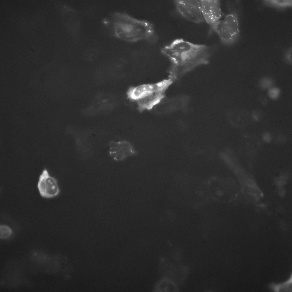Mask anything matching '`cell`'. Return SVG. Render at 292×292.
Masks as SVG:
<instances>
[{"instance_id": "1", "label": "cell", "mask_w": 292, "mask_h": 292, "mask_svg": "<svg viewBox=\"0 0 292 292\" xmlns=\"http://www.w3.org/2000/svg\"><path fill=\"white\" fill-rule=\"evenodd\" d=\"M177 68H192L208 62L213 51L209 46L176 39L161 50Z\"/></svg>"}, {"instance_id": "2", "label": "cell", "mask_w": 292, "mask_h": 292, "mask_svg": "<svg viewBox=\"0 0 292 292\" xmlns=\"http://www.w3.org/2000/svg\"><path fill=\"white\" fill-rule=\"evenodd\" d=\"M114 30L117 37L128 42H135L143 40L153 41L156 39L152 24L125 13H118L115 15Z\"/></svg>"}, {"instance_id": "3", "label": "cell", "mask_w": 292, "mask_h": 292, "mask_svg": "<svg viewBox=\"0 0 292 292\" xmlns=\"http://www.w3.org/2000/svg\"><path fill=\"white\" fill-rule=\"evenodd\" d=\"M172 82V79L169 78L155 83L131 87L127 92V97L136 104L139 110H150L165 97Z\"/></svg>"}, {"instance_id": "4", "label": "cell", "mask_w": 292, "mask_h": 292, "mask_svg": "<svg viewBox=\"0 0 292 292\" xmlns=\"http://www.w3.org/2000/svg\"><path fill=\"white\" fill-rule=\"evenodd\" d=\"M238 11L235 9L231 10L224 17L220 19L211 27L218 35L221 42L225 45L234 43L240 34Z\"/></svg>"}, {"instance_id": "5", "label": "cell", "mask_w": 292, "mask_h": 292, "mask_svg": "<svg viewBox=\"0 0 292 292\" xmlns=\"http://www.w3.org/2000/svg\"><path fill=\"white\" fill-rule=\"evenodd\" d=\"M174 3L177 12L183 18L196 24L204 21L200 0H178Z\"/></svg>"}, {"instance_id": "6", "label": "cell", "mask_w": 292, "mask_h": 292, "mask_svg": "<svg viewBox=\"0 0 292 292\" xmlns=\"http://www.w3.org/2000/svg\"><path fill=\"white\" fill-rule=\"evenodd\" d=\"M37 188L40 195L45 198L55 197L60 192L57 180L50 175L46 169L43 170L39 176Z\"/></svg>"}, {"instance_id": "7", "label": "cell", "mask_w": 292, "mask_h": 292, "mask_svg": "<svg viewBox=\"0 0 292 292\" xmlns=\"http://www.w3.org/2000/svg\"><path fill=\"white\" fill-rule=\"evenodd\" d=\"M201 13L204 21L210 27L222 17L220 1L218 0H200Z\"/></svg>"}, {"instance_id": "8", "label": "cell", "mask_w": 292, "mask_h": 292, "mask_svg": "<svg viewBox=\"0 0 292 292\" xmlns=\"http://www.w3.org/2000/svg\"><path fill=\"white\" fill-rule=\"evenodd\" d=\"M109 153L113 159L120 161L129 157L135 155L137 152L130 143L122 140L111 142Z\"/></svg>"}, {"instance_id": "9", "label": "cell", "mask_w": 292, "mask_h": 292, "mask_svg": "<svg viewBox=\"0 0 292 292\" xmlns=\"http://www.w3.org/2000/svg\"><path fill=\"white\" fill-rule=\"evenodd\" d=\"M242 148L243 153L249 160H253L260 147V142L255 136L250 134L245 135L242 139Z\"/></svg>"}, {"instance_id": "10", "label": "cell", "mask_w": 292, "mask_h": 292, "mask_svg": "<svg viewBox=\"0 0 292 292\" xmlns=\"http://www.w3.org/2000/svg\"><path fill=\"white\" fill-rule=\"evenodd\" d=\"M229 120L234 126L241 127L246 126L253 119L252 113L243 110H237L229 115Z\"/></svg>"}, {"instance_id": "11", "label": "cell", "mask_w": 292, "mask_h": 292, "mask_svg": "<svg viewBox=\"0 0 292 292\" xmlns=\"http://www.w3.org/2000/svg\"><path fill=\"white\" fill-rule=\"evenodd\" d=\"M112 102L110 95L101 94L95 98L88 109L95 110V111L109 110L111 107Z\"/></svg>"}, {"instance_id": "12", "label": "cell", "mask_w": 292, "mask_h": 292, "mask_svg": "<svg viewBox=\"0 0 292 292\" xmlns=\"http://www.w3.org/2000/svg\"><path fill=\"white\" fill-rule=\"evenodd\" d=\"M292 275L286 281L280 283H272L269 284V287L271 291L277 292H289L292 291Z\"/></svg>"}, {"instance_id": "13", "label": "cell", "mask_w": 292, "mask_h": 292, "mask_svg": "<svg viewBox=\"0 0 292 292\" xmlns=\"http://www.w3.org/2000/svg\"><path fill=\"white\" fill-rule=\"evenodd\" d=\"M12 233V230L8 226L1 225L0 226V237L5 239L10 237Z\"/></svg>"}, {"instance_id": "14", "label": "cell", "mask_w": 292, "mask_h": 292, "mask_svg": "<svg viewBox=\"0 0 292 292\" xmlns=\"http://www.w3.org/2000/svg\"><path fill=\"white\" fill-rule=\"evenodd\" d=\"M273 83L272 79L269 78L265 77L260 80L259 86L263 89H269L271 87Z\"/></svg>"}, {"instance_id": "15", "label": "cell", "mask_w": 292, "mask_h": 292, "mask_svg": "<svg viewBox=\"0 0 292 292\" xmlns=\"http://www.w3.org/2000/svg\"><path fill=\"white\" fill-rule=\"evenodd\" d=\"M268 93L270 98L272 99H276L279 96L280 90L278 88L271 87L269 89Z\"/></svg>"}, {"instance_id": "16", "label": "cell", "mask_w": 292, "mask_h": 292, "mask_svg": "<svg viewBox=\"0 0 292 292\" xmlns=\"http://www.w3.org/2000/svg\"><path fill=\"white\" fill-rule=\"evenodd\" d=\"M172 285L171 283L167 281H162L160 283L158 289L162 291H167V290H173Z\"/></svg>"}, {"instance_id": "17", "label": "cell", "mask_w": 292, "mask_h": 292, "mask_svg": "<svg viewBox=\"0 0 292 292\" xmlns=\"http://www.w3.org/2000/svg\"><path fill=\"white\" fill-rule=\"evenodd\" d=\"M288 53L285 54V61L289 63H291V54H290V50L287 52Z\"/></svg>"}]
</instances>
